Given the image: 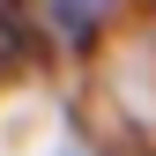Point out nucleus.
<instances>
[{
    "mask_svg": "<svg viewBox=\"0 0 156 156\" xmlns=\"http://www.w3.org/2000/svg\"><path fill=\"white\" fill-rule=\"evenodd\" d=\"M45 8H52V15H60V23H67V30H89V23H97V15H104V0H45Z\"/></svg>",
    "mask_w": 156,
    "mask_h": 156,
    "instance_id": "obj_1",
    "label": "nucleus"
}]
</instances>
